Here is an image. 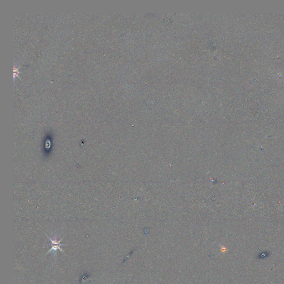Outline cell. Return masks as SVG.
I'll return each mask as SVG.
<instances>
[{
	"label": "cell",
	"instance_id": "cell-1",
	"mask_svg": "<svg viewBox=\"0 0 284 284\" xmlns=\"http://www.w3.org/2000/svg\"><path fill=\"white\" fill-rule=\"evenodd\" d=\"M47 237H48V238L51 241V242H52V244H51L52 248H51V249H50L49 251H48V253H47V254L50 253V252H51V251H52L53 253H55L57 250H60L61 251H63V252H64V250L60 248V246H61V245H63V244H61V243H60L62 239L58 240V239H57L56 237H55L53 239L51 238V237H48L47 235Z\"/></svg>",
	"mask_w": 284,
	"mask_h": 284
}]
</instances>
